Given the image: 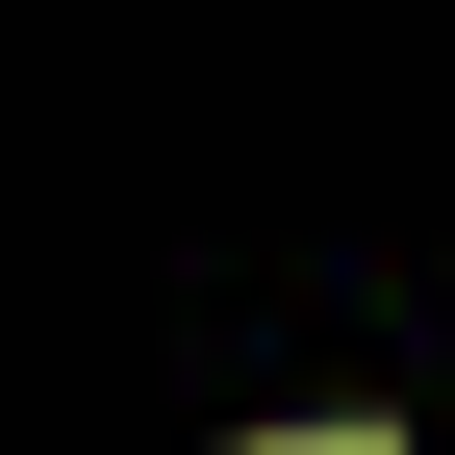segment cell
<instances>
[{
	"label": "cell",
	"instance_id": "cell-1",
	"mask_svg": "<svg viewBox=\"0 0 455 455\" xmlns=\"http://www.w3.org/2000/svg\"><path fill=\"white\" fill-rule=\"evenodd\" d=\"M278 455H379V430H278Z\"/></svg>",
	"mask_w": 455,
	"mask_h": 455
}]
</instances>
